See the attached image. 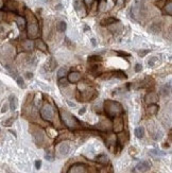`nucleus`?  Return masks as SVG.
<instances>
[{"label":"nucleus","instance_id":"20","mask_svg":"<svg viewBox=\"0 0 172 173\" xmlns=\"http://www.w3.org/2000/svg\"><path fill=\"white\" fill-rule=\"evenodd\" d=\"M96 161H98L99 164H101V165H108V163H110V159H108V157L106 156L105 154H101V155H99L98 157L96 158Z\"/></svg>","mask_w":172,"mask_h":173},{"label":"nucleus","instance_id":"25","mask_svg":"<svg viewBox=\"0 0 172 173\" xmlns=\"http://www.w3.org/2000/svg\"><path fill=\"white\" fill-rule=\"evenodd\" d=\"M36 47L40 50V51H43V52H47V50H48V48H47V45L44 43L42 39H37Z\"/></svg>","mask_w":172,"mask_h":173},{"label":"nucleus","instance_id":"39","mask_svg":"<svg viewBox=\"0 0 172 173\" xmlns=\"http://www.w3.org/2000/svg\"><path fill=\"white\" fill-rule=\"evenodd\" d=\"M25 77L27 78L28 80H30V79H32V78H33V73H32V72H26Z\"/></svg>","mask_w":172,"mask_h":173},{"label":"nucleus","instance_id":"23","mask_svg":"<svg viewBox=\"0 0 172 173\" xmlns=\"http://www.w3.org/2000/svg\"><path fill=\"white\" fill-rule=\"evenodd\" d=\"M74 8L80 15H81V10L84 12V9H83V6H82L81 0H74Z\"/></svg>","mask_w":172,"mask_h":173},{"label":"nucleus","instance_id":"32","mask_svg":"<svg viewBox=\"0 0 172 173\" xmlns=\"http://www.w3.org/2000/svg\"><path fill=\"white\" fill-rule=\"evenodd\" d=\"M14 121H15V118L11 117V118H9L8 120H6L4 122H3V125H4V127H11Z\"/></svg>","mask_w":172,"mask_h":173},{"label":"nucleus","instance_id":"38","mask_svg":"<svg viewBox=\"0 0 172 173\" xmlns=\"http://www.w3.org/2000/svg\"><path fill=\"white\" fill-rule=\"evenodd\" d=\"M40 167H42V161H35V168H36L37 170H38V169H40Z\"/></svg>","mask_w":172,"mask_h":173},{"label":"nucleus","instance_id":"3","mask_svg":"<svg viewBox=\"0 0 172 173\" xmlns=\"http://www.w3.org/2000/svg\"><path fill=\"white\" fill-rule=\"evenodd\" d=\"M40 117L45 121L52 122L54 119V108L49 103H45L40 108Z\"/></svg>","mask_w":172,"mask_h":173},{"label":"nucleus","instance_id":"30","mask_svg":"<svg viewBox=\"0 0 172 173\" xmlns=\"http://www.w3.org/2000/svg\"><path fill=\"white\" fill-rule=\"evenodd\" d=\"M157 61H158V57H156V56H152V57H150V60L148 61V66H149V67H153Z\"/></svg>","mask_w":172,"mask_h":173},{"label":"nucleus","instance_id":"49","mask_svg":"<svg viewBox=\"0 0 172 173\" xmlns=\"http://www.w3.org/2000/svg\"><path fill=\"white\" fill-rule=\"evenodd\" d=\"M56 9H58V10H61V9H62V4H58V6H56Z\"/></svg>","mask_w":172,"mask_h":173},{"label":"nucleus","instance_id":"33","mask_svg":"<svg viewBox=\"0 0 172 173\" xmlns=\"http://www.w3.org/2000/svg\"><path fill=\"white\" fill-rule=\"evenodd\" d=\"M17 84H18L19 87H21V88H25V82H24V80H22L21 77H18L17 78Z\"/></svg>","mask_w":172,"mask_h":173},{"label":"nucleus","instance_id":"51","mask_svg":"<svg viewBox=\"0 0 172 173\" xmlns=\"http://www.w3.org/2000/svg\"><path fill=\"white\" fill-rule=\"evenodd\" d=\"M85 30L87 31V30H89V27H87V26H85Z\"/></svg>","mask_w":172,"mask_h":173},{"label":"nucleus","instance_id":"29","mask_svg":"<svg viewBox=\"0 0 172 173\" xmlns=\"http://www.w3.org/2000/svg\"><path fill=\"white\" fill-rule=\"evenodd\" d=\"M66 28H67V25L65 21H60L58 25V29L60 32H65L66 31Z\"/></svg>","mask_w":172,"mask_h":173},{"label":"nucleus","instance_id":"10","mask_svg":"<svg viewBox=\"0 0 172 173\" xmlns=\"http://www.w3.org/2000/svg\"><path fill=\"white\" fill-rule=\"evenodd\" d=\"M158 101V96L157 93H149L147 96L144 97V102L147 103L148 105L149 104H156V102Z\"/></svg>","mask_w":172,"mask_h":173},{"label":"nucleus","instance_id":"43","mask_svg":"<svg viewBox=\"0 0 172 173\" xmlns=\"http://www.w3.org/2000/svg\"><path fill=\"white\" fill-rule=\"evenodd\" d=\"M85 111H86V107H83V108H81L80 111H79V114L84 115V114H85Z\"/></svg>","mask_w":172,"mask_h":173},{"label":"nucleus","instance_id":"8","mask_svg":"<svg viewBox=\"0 0 172 173\" xmlns=\"http://www.w3.org/2000/svg\"><path fill=\"white\" fill-rule=\"evenodd\" d=\"M123 129H124V121H123V118L121 116H118V117L114 118V123H113V131L115 133H119V132H122Z\"/></svg>","mask_w":172,"mask_h":173},{"label":"nucleus","instance_id":"35","mask_svg":"<svg viewBox=\"0 0 172 173\" xmlns=\"http://www.w3.org/2000/svg\"><path fill=\"white\" fill-rule=\"evenodd\" d=\"M142 70V66L141 64H136L135 65V71L136 72H139V71Z\"/></svg>","mask_w":172,"mask_h":173},{"label":"nucleus","instance_id":"36","mask_svg":"<svg viewBox=\"0 0 172 173\" xmlns=\"http://www.w3.org/2000/svg\"><path fill=\"white\" fill-rule=\"evenodd\" d=\"M148 52H149L148 50H139V51H138V55L139 56H144Z\"/></svg>","mask_w":172,"mask_h":173},{"label":"nucleus","instance_id":"46","mask_svg":"<svg viewBox=\"0 0 172 173\" xmlns=\"http://www.w3.org/2000/svg\"><path fill=\"white\" fill-rule=\"evenodd\" d=\"M67 103H68V105H70V106H72V107H76V104L72 103L71 101H69V100H67Z\"/></svg>","mask_w":172,"mask_h":173},{"label":"nucleus","instance_id":"19","mask_svg":"<svg viewBox=\"0 0 172 173\" xmlns=\"http://www.w3.org/2000/svg\"><path fill=\"white\" fill-rule=\"evenodd\" d=\"M170 91H171V84L168 83V84H165L163 87H162V89H160V93L163 95L164 97H167L170 95Z\"/></svg>","mask_w":172,"mask_h":173},{"label":"nucleus","instance_id":"7","mask_svg":"<svg viewBox=\"0 0 172 173\" xmlns=\"http://www.w3.org/2000/svg\"><path fill=\"white\" fill-rule=\"evenodd\" d=\"M70 150V145L68 141H62L60 145L56 147V152H58V157H64L65 155H67Z\"/></svg>","mask_w":172,"mask_h":173},{"label":"nucleus","instance_id":"34","mask_svg":"<svg viewBox=\"0 0 172 173\" xmlns=\"http://www.w3.org/2000/svg\"><path fill=\"white\" fill-rule=\"evenodd\" d=\"M45 158H46L47 161H53V159H54V157H53V156L50 154V153H48V154L45 155Z\"/></svg>","mask_w":172,"mask_h":173},{"label":"nucleus","instance_id":"11","mask_svg":"<svg viewBox=\"0 0 172 173\" xmlns=\"http://www.w3.org/2000/svg\"><path fill=\"white\" fill-rule=\"evenodd\" d=\"M150 168H151L150 163L147 161H140V163L136 166V170L140 173H144V172H147V171L150 170Z\"/></svg>","mask_w":172,"mask_h":173},{"label":"nucleus","instance_id":"28","mask_svg":"<svg viewBox=\"0 0 172 173\" xmlns=\"http://www.w3.org/2000/svg\"><path fill=\"white\" fill-rule=\"evenodd\" d=\"M165 12L168 14V15H171L172 14V1H168V3L165 4Z\"/></svg>","mask_w":172,"mask_h":173},{"label":"nucleus","instance_id":"24","mask_svg":"<svg viewBox=\"0 0 172 173\" xmlns=\"http://www.w3.org/2000/svg\"><path fill=\"white\" fill-rule=\"evenodd\" d=\"M134 134H135V136L137 137V138L141 139L142 137L144 136V127H136L135 131H134Z\"/></svg>","mask_w":172,"mask_h":173},{"label":"nucleus","instance_id":"17","mask_svg":"<svg viewBox=\"0 0 172 173\" xmlns=\"http://www.w3.org/2000/svg\"><path fill=\"white\" fill-rule=\"evenodd\" d=\"M160 31V24L158 22H153L152 25L149 27V32L153 33V34H157Z\"/></svg>","mask_w":172,"mask_h":173},{"label":"nucleus","instance_id":"50","mask_svg":"<svg viewBox=\"0 0 172 173\" xmlns=\"http://www.w3.org/2000/svg\"><path fill=\"white\" fill-rule=\"evenodd\" d=\"M1 19H2V13L0 12V20H1Z\"/></svg>","mask_w":172,"mask_h":173},{"label":"nucleus","instance_id":"1","mask_svg":"<svg viewBox=\"0 0 172 173\" xmlns=\"http://www.w3.org/2000/svg\"><path fill=\"white\" fill-rule=\"evenodd\" d=\"M104 111L110 118L118 117L120 115H122L123 107L117 101H113V100H106L104 102Z\"/></svg>","mask_w":172,"mask_h":173},{"label":"nucleus","instance_id":"2","mask_svg":"<svg viewBox=\"0 0 172 173\" xmlns=\"http://www.w3.org/2000/svg\"><path fill=\"white\" fill-rule=\"evenodd\" d=\"M61 119L63 121V123L67 127H69V129L74 130V129H78V127H81L80 121L78 120L74 115L70 114L69 111H65V109H62L61 111Z\"/></svg>","mask_w":172,"mask_h":173},{"label":"nucleus","instance_id":"42","mask_svg":"<svg viewBox=\"0 0 172 173\" xmlns=\"http://www.w3.org/2000/svg\"><path fill=\"white\" fill-rule=\"evenodd\" d=\"M84 2H85L87 6H92V2H94V0H84Z\"/></svg>","mask_w":172,"mask_h":173},{"label":"nucleus","instance_id":"37","mask_svg":"<svg viewBox=\"0 0 172 173\" xmlns=\"http://www.w3.org/2000/svg\"><path fill=\"white\" fill-rule=\"evenodd\" d=\"M100 60H101V57L94 55V56H90V57L88 59V61H89V62H92V61H100Z\"/></svg>","mask_w":172,"mask_h":173},{"label":"nucleus","instance_id":"45","mask_svg":"<svg viewBox=\"0 0 172 173\" xmlns=\"http://www.w3.org/2000/svg\"><path fill=\"white\" fill-rule=\"evenodd\" d=\"M40 86H42V87H43L44 89H46V90H50V87H48V86H45V85H44V84H42V83H40Z\"/></svg>","mask_w":172,"mask_h":173},{"label":"nucleus","instance_id":"40","mask_svg":"<svg viewBox=\"0 0 172 173\" xmlns=\"http://www.w3.org/2000/svg\"><path fill=\"white\" fill-rule=\"evenodd\" d=\"M154 139H155V140H160V139H162V133L158 132V133L156 134V136H154Z\"/></svg>","mask_w":172,"mask_h":173},{"label":"nucleus","instance_id":"27","mask_svg":"<svg viewBox=\"0 0 172 173\" xmlns=\"http://www.w3.org/2000/svg\"><path fill=\"white\" fill-rule=\"evenodd\" d=\"M117 21V19L114 18V17H110V18H106V19H103L101 21V25L102 26H108V25H112V24H115Z\"/></svg>","mask_w":172,"mask_h":173},{"label":"nucleus","instance_id":"5","mask_svg":"<svg viewBox=\"0 0 172 173\" xmlns=\"http://www.w3.org/2000/svg\"><path fill=\"white\" fill-rule=\"evenodd\" d=\"M89 168L87 165L82 164V163H78V164L72 165L67 173H88Z\"/></svg>","mask_w":172,"mask_h":173},{"label":"nucleus","instance_id":"48","mask_svg":"<svg viewBox=\"0 0 172 173\" xmlns=\"http://www.w3.org/2000/svg\"><path fill=\"white\" fill-rule=\"evenodd\" d=\"M92 45H94V46H96V45H97V43H96L95 38H92Z\"/></svg>","mask_w":172,"mask_h":173},{"label":"nucleus","instance_id":"15","mask_svg":"<svg viewBox=\"0 0 172 173\" xmlns=\"http://www.w3.org/2000/svg\"><path fill=\"white\" fill-rule=\"evenodd\" d=\"M160 111V106L156 104H149L147 108V113L151 116H154V115H156Z\"/></svg>","mask_w":172,"mask_h":173},{"label":"nucleus","instance_id":"14","mask_svg":"<svg viewBox=\"0 0 172 173\" xmlns=\"http://www.w3.org/2000/svg\"><path fill=\"white\" fill-rule=\"evenodd\" d=\"M81 79H82V75L78 71H72L68 74V82H70V83H78Z\"/></svg>","mask_w":172,"mask_h":173},{"label":"nucleus","instance_id":"9","mask_svg":"<svg viewBox=\"0 0 172 173\" xmlns=\"http://www.w3.org/2000/svg\"><path fill=\"white\" fill-rule=\"evenodd\" d=\"M32 135H33L34 140L36 141V143L38 145H42L44 142V140H45V134H44L43 131L40 130V129H38V127H36L35 130H32Z\"/></svg>","mask_w":172,"mask_h":173},{"label":"nucleus","instance_id":"22","mask_svg":"<svg viewBox=\"0 0 172 173\" xmlns=\"http://www.w3.org/2000/svg\"><path fill=\"white\" fill-rule=\"evenodd\" d=\"M16 24L18 26V28L20 30H24L26 28V19L21 16H18V17H16Z\"/></svg>","mask_w":172,"mask_h":173},{"label":"nucleus","instance_id":"6","mask_svg":"<svg viewBox=\"0 0 172 173\" xmlns=\"http://www.w3.org/2000/svg\"><path fill=\"white\" fill-rule=\"evenodd\" d=\"M40 27L36 22H30L28 26V36L30 39H34L40 36Z\"/></svg>","mask_w":172,"mask_h":173},{"label":"nucleus","instance_id":"44","mask_svg":"<svg viewBox=\"0 0 172 173\" xmlns=\"http://www.w3.org/2000/svg\"><path fill=\"white\" fill-rule=\"evenodd\" d=\"M116 2H117V4L119 6H121L123 4V2H124V0H116Z\"/></svg>","mask_w":172,"mask_h":173},{"label":"nucleus","instance_id":"41","mask_svg":"<svg viewBox=\"0 0 172 173\" xmlns=\"http://www.w3.org/2000/svg\"><path fill=\"white\" fill-rule=\"evenodd\" d=\"M8 107H9V105H8V104H4V105H3L2 109H1V113H6V111H8Z\"/></svg>","mask_w":172,"mask_h":173},{"label":"nucleus","instance_id":"52","mask_svg":"<svg viewBox=\"0 0 172 173\" xmlns=\"http://www.w3.org/2000/svg\"><path fill=\"white\" fill-rule=\"evenodd\" d=\"M114 1H116V0H114Z\"/></svg>","mask_w":172,"mask_h":173},{"label":"nucleus","instance_id":"26","mask_svg":"<svg viewBox=\"0 0 172 173\" xmlns=\"http://www.w3.org/2000/svg\"><path fill=\"white\" fill-rule=\"evenodd\" d=\"M152 156H165V155L167 154L166 152L164 151H160V150H156V149H152V150H150V152H149Z\"/></svg>","mask_w":172,"mask_h":173},{"label":"nucleus","instance_id":"47","mask_svg":"<svg viewBox=\"0 0 172 173\" xmlns=\"http://www.w3.org/2000/svg\"><path fill=\"white\" fill-rule=\"evenodd\" d=\"M3 4H4L3 0H0V9H2V8H3Z\"/></svg>","mask_w":172,"mask_h":173},{"label":"nucleus","instance_id":"4","mask_svg":"<svg viewBox=\"0 0 172 173\" xmlns=\"http://www.w3.org/2000/svg\"><path fill=\"white\" fill-rule=\"evenodd\" d=\"M144 13V0H135L134 6H132V15L134 18L141 16Z\"/></svg>","mask_w":172,"mask_h":173},{"label":"nucleus","instance_id":"21","mask_svg":"<svg viewBox=\"0 0 172 173\" xmlns=\"http://www.w3.org/2000/svg\"><path fill=\"white\" fill-rule=\"evenodd\" d=\"M22 48L27 51H31L34 48V43L31 39L25 40V42H22Z\"/></svg>","mask_w":172,"mask_h":173},{"label":"nucleus","instance_id":"12","mask_svg":"<svg viewBox=\"0 0 172 173\" xmlns=\"http://www.w3.org/2000/svg\"><path fill=\"white\" fill-rule=\"evenodd\" d=\"M128 141H129V135H128V133L123 132V131L122 132H119L118 135H117V142H118L121 147H123Z\"/></svg>","mask_w":172,"mask_h":173},{"label":"nucleus","instance_id":"13","mask_svg":"<svg viewBox=\"0 0 172 173\" xmlns=\"http://www.w3.org/2000/svg\"><path fill=\"white\" fill-rule=\"evenodd\" d=\"M95 97H96V91L92 88H86L85 90H83V93H82V98L84 100H86V101L92 100Z\"/></svg>","mask_w":172,"mask_h":173},{"label":"nucleus","instance_id":"31","mask_svg":"<svg viewBox=\"0 0 172 173\" xmlns=\"http://www.w3.org/2000/svg\"><path fill=\"white\" fill-rule=\"evenodd\" d=\"M66 72H67V70H66V68H61V69H58V77L60 78V79H62V78H64L65 75H66Z\"/></svg>","mask_w":172,"mask_h":173},{"label":"nucleus","instance_id":"16","mask_svg":"<svg viewBox=\"0 0 172 173\" xmlns=\"http://www.w3.org/2000/svg\"><path fill=\"white\" fill-rule=\"evenodd\" d=\"M17 105H18V100L16 98L15 96H11L10 97V103H9V106L11 108V111H15L16 108H17Z\"/></svg>","mask_w":172,"mask_h":173},{"label":"nucleus","instance_id":"18","mask_svg":"<svg viewBox=\"0 0 172 173\" xmlns=\"http://www.w3.org/2000/svg\"><path fill=\"white\" fill-rule=\"evenodd\" d=\"M56 66H58V62H56V60L54 59V57H51V59L47 62V68H48L49 71H53L56 68Z\"/></svg>","mask_w":172,"mask_h":173}]
</instances>
